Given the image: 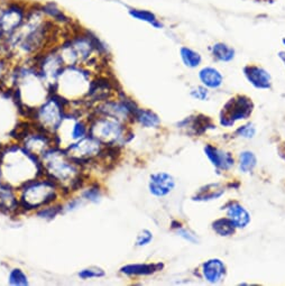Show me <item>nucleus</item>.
<instances>
[{
    "label": "nucleus",
    "mask_w": 285,
    "mask_h": 286,
    "mask_svg": "<svg viewBox=\"0 0 285 286\" xmlns=\"http://www.w3.org/2000/svg\"><path fill=\"white\" fill-rule=\"evenodd\" d=\"M39 164L43 174L54 181L64 193L82 188V164L70 157L64 149L52 147L39 158Z\"/></svg>",
    "instance_id": "f257e3e1"
},
{
    "label": "nucleus",
    "mask_w": 285,
    "mask_h": 286,
    "mask_svg": "<svg viewBox=\"0 0 285 286\" xmlns=\"http://www.w3.org/2000/svg\"><path fill=\"white\" fill-rule=\"evenodd\" d=\"M43 175L39 160L20 146L7 148L0 156V181L16 190Z\"/></svg>",
    "instance_id": "f03ea898"
},
{
    "label": "nucleus",
    "mask_w": 285,
    "mask_h": 286,
    "mask_svg": "<svg viewBox=\"0 0 285 286\" xmlns=\"http://www.w3.org/2000/svg\"><path fill=\"white\" fill-rule=\"evenodd\" d=\"M95 80L90 69L80 65L64 66L53 87V95L65 103L86 102Z\"/></svg>",
    "instance_id": "7ed1b4c3"
},
{
    "label": "nucleus",
    "mask_w": 285,
    "mask_h": 286,
    "mask_svg": "<svg viewBox=\"0 0 285 286\" xmlns=\"http://www.w3.org/2000/svg\"><path fill=\"white\" fill-rule=\"evenodd\" d=\"M19 208L25 211H37L40 208L61 202L64 192L54 181L44 174L25 183L17 190Z\"/></svg>",
    "instance_id": "20e7f679"
},
{
    "label": "nucleus",
    "mask_w": 285,
    "mask_h": 286,
    "mask_svg": "<svg viewBox=\"0 0 285 286\" xmlns=\"http://www.w3.org/2000/svg\"><path fill=\"white\" fill-rule=\"evenodd\" d=\"M16 95L18 102L27 108L26 110L32 111L48 100L53 92L37 73L35 67L32 66L27 69L25 67L17 73Z\"/></svg>",
    "instance_id": "39448f33"
},
{
    "label": "nucleus",
    "mask_w": 285,
    "mask_h": 286,
    "mask_svg": "<svg viewBox=\"0 0 285 286\" xmlns=\"http://www.w3.org/2000/svg\"><path fill=\"white\" fill-rule=\"evenodd\" d=\"M125 124L118 119L92 114L90 118L89 134L106 145L107 147L116 148L125 142L127 133Z\"/></svg>",
    "instance_id": "423d86ee"
},
{
    "label": "nucleus",
    "mask_w": 285,
    "mask_h": 286,
    "mask_svg": "<svg viewBox=\"0 0 285 286\" xmlns=\"http://www.w3.org/2000/svg\"><path fill=\"white\" fill-rule=\"evenodd\" d=\"M29 112L35 127L54 136L66 114L65 102L55 95H52L44 103Z\"/></svg>",
    "instance_id": "0eeeda50"
},
{
    "label": "nucleus",
    "mask_w": 285,
    "mask_h": 286,
    "mask_svg": "<svg viewBox=\"0 0 285 286\" xmlns=\"http://www.w3.org/2000/svg\"><path fill=\"white\" fill-rule=\"evenodd\" d=\"M90 118H84L79 113L65 114L54 134L56 146L66 149L89 135Z\"/></svg>",
    "instance_id": "6e6552de"
},
{
    "label": "nucleus",
    "mask_w": 285,
    "mask_h": 286,
    "mask_svg": "<svg viewBox=\"0 0 285 286\" xmlns=\"http://www.w3.org/2000/svg\"><path fill=\"white\" fill-rule=\"evenodd\" d=\"M33 66L46 85L51 88V90H53L55 82L65 65L59 53L58 48H55L50 49L43 52L42 54H39L34 60Z\"/></svg>",
    "instance_id": "1a4fd4ad"
},
{
    "label": "nucleus",
    "mask_w": 285,
    "mask_h": 286,
    "mask_svg": "<svg viewBox=\"0 0 285 286\" xmlns=\"http://www.w3.org/2000/svg\"><path fill=\"white\" fill-rule=\"evenodd\" d=\"M107 148L106 145H103L100 140L89 134L87 137L72 144L64 150L70 157L84 165L85 163H91L93 160L103 157Z\"/></svg>",
    "instance_id": "9d476101"
},
{
    "label": "nucleus",
    "mask_w": 285,
    "mask_h": 286,
    "mask_svg": "<svg viewBox=\"0 0 285 286\" xmlns=\"http://www.w3.org/2000/svg\"><path fill=\"white\" fill-rule=\"evenodd\" d=\"M253 103L246 97H238L231 100L225 106L222 110L221 124L226 126H230L236 120L246 119L252 113Z\"/></svg>",
    "instance_id": "9b49d317"
},
{
    "label": "nucleus",
    "mask_w": 285,
    "mask_h": 286,
    "mask_svg": "<svg viewBox=\"0 0 285 286\" xmlns=\"http://www.w3.org/2000/svg\"><path fill=\"white\" fill-rule=\"evenodd\" d=\"M175 181L172 175L165 172H157L149 176L148 190L151 194L156 197L167 196L174 189Z\"/></svg>",
    "instance_id": "f8f14e48"
},
{
    "label": "nucleus",
    "mask_w": 285,
    "mask_h": 286,
    "mask_svg": "<svg viewBox=\"0 0 285 286\" xmlns=\"http://www.w3.org/2000/svg\"><path fill=\"white\" fill-rule=\"evenodd\" d=\"M20 209L17 190L0 181V210L14 212Z\"/></svg>",
    "instance_id": "ddd939ff"
},
{
    "label": "nucleus",
    "mask_w": 285,
    "mask_h": 286,
    "mask_svg": "<svg viewBox=\"0 0 285 286\" xmlns=\"http://www.w3.org/2000/svg\"><path fill=\"white\" fill-rule=\"evenodd\" d=\"M245 75L247 80L258 89H268L271 87V75L260 66H247Z\"/></svg>",
    "instance_id": "4468645a"
},
{
    "label": "nucleus",
    "mask_w": 285,
    "mask_h": 286,
    "mask_svg": "<svg viewBox=\"0 0 285 286\" xmlns=\"http://www.w3.org/2000/svg\"><path fill=\"white\" fill-rule=\"evenodd\" d=\"M162 268V264H129L120 268V273L128 276H145L156 273Z\"/></svg>",
    "instance_id": "2eb2a0df"
},
{
    "label": "nucleus",
    "mask_w": 285,
    "mask_h": 286,
    "mask_svg": "<svg viewBox=\"0 0 285 286\" xmlns=\"http://www.w3.org/2000/svg\"><path fill=\"white\" fill-rule=\"evenodd\" d=\"M205 152L212 162V164L217 166V168L228 170L234 165V158L231 157V155L222 152L220 149H217L212 146H207L205 148Z\"/></svg>",
    "instance_id": "dca6fc26"
},
{
    "label": "nucleus",
    "mask_w": 285,
    "mask_h": 286,
    "mask_svg": "<svg viewBox=\"0 0 285 286\" xmlns=\"http://www.w3.org/2000/svg\"><path fill=\"white\" fill-rule=\"evenodd\" d=\"M203 275L210 283H218L225 276V265L219 259H210L203 264Z\"/></svg>",
    "instance_id": "f3484780"
},
{
    "label": "nucleus",
    "mask_w": 285,
    "mask_h": 286,
    "mask_svg": "<svg viewBox=\"0 0 285 286\" xmlns=\"http://www.w3.org/2000/svg\"><path fill=\"white\" fill-rule=\"evenodd\" d=\"M227 217L234 222L236 228H245L251 221L250 213L238 203H231L227 208Z\"/></svg>",
    "instance_id": "a211bd4d"
},
{
    "label": "nucleus",
    "mask_w": 285,
    "mask_h": 286,
    "mask_svg": "<svg viewBox=\"0 0 285 286\" xmlns=\"http://www.w3.org/2000/svg\"><path fill=\"white\" fill-rule=\"evenodd\" d=\"M199 77L206 87L211 88V89L219 88L222 85V81H224V77H222L220 72L215 67L210 66L202 69L199 73Z\"/></svg>",
    "instance_id": "6ab92c4d"
},
{
    "label": "nucleus",
    "mask_w": 285,
    "mask_h": 286,
    "mask_svg": "<svg viewBox=\"0 0 285 286\" xmlns=\"http://www.w3.org/2000/svg\"><path fill=\"white\" fill-rule=\"evenodd\" d=\"M134 119H136L145 128H155L160 124L157 114L152 110H148V109L137 108L134 112Z\"/></svg>",
    "instance_id": "aec40b11"
},
{
    "label": "nucleus",
    "mask_w": 285,
    "mask_h": 286,
    "mask_svg": "<svg viewBox=\"0 0 285 286\" xmlns=\"http://www.w3.org/2000/svg\"><path fill=\"white\" fill-rule=\"evenodd\" d=\"M79 194L86 201V203L98 205L102 200V190L98 184H90L86 188H81Z\"/></svg>",
    "instance_id": "412c9836"
},
{
    "label": "nucleus",
    "mask_w": 285,
    "mask_h": 286,
    "mask_svg": "<svg viewBox=\"0 0 285 286\" xmlns=\"http://www.w3.org/2000/svg\"><path fill=\"white\" fill-rule=\"evenodd\" d=\"M129 14L131 16L136 18L138 20H142V22L148 23L149 25H152L155 28H162L163 25L159 20L155 17V15L148 10H141V9H132L129 10Z\"/></svg>",
    "instance_id": "4be33fe9"
},
{
    "label": "nucleus",
    "mask_w": 285,
    "mask_h": 286,
    "mask_svg": "<svg viewBox=\"0 0 285 286\" xmlns=\"http://www.w3.org/2000/svg\"><path fill=\"white\" fill-rule=\"evenodd\" d=\"M212 54H214L216 59H218L219 61L229 62L234 59L235 51L227 44L217 43L212 46Z\"/></svg>",
    "instance_id": "5701e85b"
},
{
    "label": "nucleus",
    "mask_w": 285,
    "mask_h": 286,
    "mask_svg": "<svg viewBox=\"0 0 285 286\" xmlns=\"http://www.w3.org/2000/svg\"><path fill=\"white\" fill-rule=\"evenodd\" d=\"M8 284L12 286H28V276L22 268L15 267L9 270Z\"/></svg>",
    "instance_id": "b1692460"
},
{
    "label": "nucleus",
    "mask_w": 285,
    "mask_h": 286,
    "mask_svg": "<svg viewBox=\"0 0 285 286\" xmlns=\"http://www.w3.org/2000/svg\"><path fill=\"white\" fill-rule=\"evenodd\" d=\"M61 213H62V202L46 206L44 208H40L39 210L35 211V215L40 218V219L44 220L54 219L56 216L61 215Z\"/></svg>",
    "instance_id": "393cba45"
},
{
    "label": "nucleus",
    "mask_w": 285,
    "mask_h": 286,
    "mask_svg": "<svg viewBox=\"0 0 285 286\" xmlns=\"http://www.w3.org/2000/svg\"><path fill=\"white\" fill-rule=\"evenodd\" d=\"M180 54L183 63L188 67H196L201 63V55L193 50L188 48H181Z\"/></svg>",
    "instance_id": "a878e982"
},
{
    "label": "nucleus",
    "mask_w": 285,
    "mask_h": 286,
    "mask_svg": "<svg viewBox=\"0 0 285 286\" xmlns=\"http://www.w3.org/2000/svg\"><path fill=\"white\" fill-rule=\"evenodd\" d=\"M236 226L234 225L229 218H225V219H219L214 222V230L219 233L220 236H230L235 232Z\"/></svg>",
    "instance_id": "bb28decb"
},
{
    "label": "nucleus",
    "mask_w": 285,
    "mask_h": 286,
    "mask_svg": "<svg viewBox=\"0 0 285 286\" xmlns=\"http://www.w3.org/2000/svg\"><path fill=\"white\" fill-rule=\"evenodd\" d=\"M86 205V201L82 199L80 194L77 196H72L69 199L65 200L63 203H62V213H70L74 212L76 210L81 209L82 207Z\"/></svg>",
    "instance_id": "cd10ccee"
},
{
    "label": "nucleus",
    "mask_w": 285,
    "mask_h": 286,
    "mask_svg": "<svg viewBox=\"0 0 285 286\" xmlns=\"http://www.w3.org/2000/svg\"><path fill=\"white\" fill-rule=\"evenodd\" d=\"M106 275L105 270L100 267H86L79 270L77 273V276L82 280H89V279H96V278H101Z\"/></svg>",
    "instance_id": "c85d7f7f"
},
{
    "label": "nucleus",
    "mask_w": 285,
    "mask_h": 286,
    "mask_svg": "<svg viewBox=\"0 0 285 286\" xmlns=\"http://www.w3.org/2000/svg\"><path fill=\"white\" fill-rule=\"evenodd\" d=\"M218 184H212V189H210L209 186H206V191L201 190L199 192V194L196 195L195 200H211L214 197H218L222 193H224V189H218Z\"/></svg>",
    "instance_id": "c756f323"
},
{
    "label": "nucleus",
    "mask_w": 285,
    "mask_h": 286,
    "mask_svg": "<svg viewBox=\"0 0 285 286\" xmlns=\"http://www.w3.org/2000/svg\"><path fill=\"white\" fill-rule=\"evenodd\" d=\"M256 165V156L252 152H243L240 155V170L242 172H250Z\"/></svg>",
    "instance_id": "7c9ffc66"
},
{
    "label": "nucleus",
    "mask_w": 285,
    "mask_h": 286,
    "mask_svg": "<svg viewBox=\"0 0 285 286\" xmlns=\"http://www.w3.org/2000/svg\"><path fill=\"white\" fill-rule=\"evenodd\" d=\"M153 240V233L147 230V229H143V230L138 233L135 245L137 247H145L149 245Z\"/></svg>",
    "instance_id": "2f4dec72"
},
{
    "label": "nucleus",
    "mask_w": 285,
    "mask_h": 286,
    "mask_svg": "<svg viewBox=\"0 0 285 286\" xmlns=\"http://www.w3.org/2000/svg\"><path fill=\"white\" fill-rule=\"evenodd\" d=\"M237 134H239L240 136H242V137L252 138L254 135H255V128H254L252 125H248V126H243V127L238 129Z\"/></svg>",
    "instance_id": "473e14b6"
},
{
    "label": "nucleus",
    "mask_w": 285,
    "mask_h": 286,
    "mask_svg": "<svg viewBox=\"0 0 285 286\" xmlns=\"http://www.w3.org/2000/svg\"><path fill=\"white\" fill-rule=\"evenodd\" d=\"M191 96L195 99H199V100H206L207 97H208V90L205 89V88L199 87L196 89L191 91Z\"/></svg>",
    "instance_id": "72a5a7b5"
}]
</instances>
